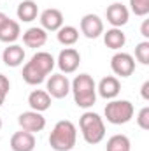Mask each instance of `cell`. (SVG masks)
Segmentation results:
<instances>
[{"mask_svg": "<svg viewBox=\"0 0 149 151\" xmlns=\"http://www.w3.org/2000/svg\"><path fill=\"white\" fill-rule=\"evenodd\" d=\"M70 91L74 95V102L81 109H90L97 102V84L90 74H79L70 83Z\"/></svg>", "mask_w": 149, "mask_h": 151, "instance_id": "obj_1", "label": "cell"}, {"mask_svg": "<svg viewBox=\"0 0 149 151\" xmlns=\"http://www.w3.org/2000/svg\"><path fill=\"white\" fill-rule=\"evenodd\" d=\"M77 142V128L70 119L58 121L49 134V146L54 151H70Z\"/></svg>", "mask_w": 149, "mask_h": 151, "instance_id": "obj_2", "label": "cell"}, {"mask_svg": "<svg viewBox=\"0 0 149 151\" xmlns=\"http://www.w3.org/2000/svg\"><path fill=\"white\" fill-rule=\"evenodd\" d=\"M79 128H81V134H82V139L88 142V144H98L104 141L105 137V123H104V118H100V114L91 113V111H86L79 118Z\"/></svg>", "mask_w": 149, "mask_h": 151, "instance_id": "obj_3", "label": "cell"}, {"mask_svg": "<svg viewBox=\"0 0 149 151\" xmlns=\"http://www.w3.org/2000/svg\"><path fill=\"white\" fill-rule=\"evenodd\" d=\"M105 118L107 121L112 125H125L128 123L133 113H135V107L130 100H117V99H112L111 102L105 106Z\"/></svg>", "mask_w": 149, "mask_h": 151, "instance_id": "obj_4", "label": "cell"}, {"mask_svg": "<svg viewBox=\"0 0 149 151\" xmlns=\"http://www.w3.org/2000/svg\"><path fill=\"white\" fill-rule=\"evenodd\" d=\"M111 69L112 72L119 77H130L135 72V58L130 53L117 51L111 58Z\"/></svg>", "mask_w": 149, "mask_h": 151, "instance_id": "obj_5", "label": "cell"}, {"mask_svg": "<svg viewBox=\"0 0 149 151\" xmlns=\"http://www.w3.org/2000/svg\"><path fill=\"white\" fill-rule=\"evenodd\" d=\"M46 91L51 99H65L70 93V81L65 74H51L46 81Z\"/></svg>", "mask_w": 149, "mask_h": 151, "instance_id": "obj_6", "label": "cell"}, {"mask_svg": "<svg viewBox=\"0 0 149 151\" xmlns=\"http://www.w3.org/2000/svg\"><path fill=\"white\" fill-rule=\"evenodd\" d=\"M79 63H81V55L79 51L74 47H65L60 51L58 58H56V65L60 69L62 74H72L79 69Z\"/></svg>", "mask_w": 149, "mask_h": 151, "instance_id": "obj_7", "label": "cell"}, {"mask_svg": "<svg viewBox=\"0 0 149 151\" xmlns=\"http://www.w3.org/2000/svg\"><path fill=\"white\" fill-rule=\"evenodd\" d=\"M81 34L86 39H98L104 34V21L98 14H84L81 18Z\"/></svg>", "mask_w": 149, "mask_h": 151, "instance_id": "obj_8", "label": "cell"}, {"mask_svg": "<svg viewBox=\"0 0 149 151\" xmlns=\"http://www.w3.org/2000/svg\"><path fill=\"white\" fill-rule=\"evenodd\" d=\"M18 123L21 127V130H27L30 134H35V132H42L46 128V118L42 116V113L37 111H25L18 116Z\"/></svg>", "mask_w": 149, "mask_h": 151, "instance_id": "obj_9", "label": "cell"}, {"mask_svg": "<svg viewBox=\"0 0 149 151\" xmlns=\"http://www.w3.org/2000/svg\"><path fill=\"white\" fill-rule=\"evenodd\" d=\"M105 18L107 21L112 25V28H121L128 23L130 19V11L126 5H123L121 2H114L107 7L105 11Z\"/></svg>", "mask_w": 149, "mask_h": 151, "instance_id": "obj_10", "label": "cell"}, {"mask_svg": "<svg viewBox=\"0 0 149 151\" xmlns=\"http://www.w3.org/2000/svg\"><path fill=\"white\" fill-rule=\"evenodd\" d=\"M63 27V12L60 9L49 7L40 12V28L46 32H58Z\"/></svg>", "mask_w": 149, "mask_h": 151, "instance_id": "obj_11", "label": "cell"}, {"mask_svg": "<svg viewBox=\"0 0 149 151\" xmlns=\"http://www.w3.org/2000/svg\"><path fill=\"white\" fill-rule=\"evenodd\" d=\"M119 91H121V83H119V79L116 76H105V77H102L100 83H98V86H97V93L102 99H105V100L116 99L119 95Z\"/></svg>", "mask_w": 149, "mask_h": 151, "instance_id": "obj_12", "label": "cell"}, {"mask_svg": "<svg viewBox=\"0 0 149 151\" xmlns=\"http://www.w3.org/2000/svg\"><path fill=\"white\" fill-rule=\"evenodd\" d=\"M11 150L12 151H34L35 150V135L27 132V130L14 132L12 137H11Z\"/></svg>", "mask_w": 149, "mask_h": 151, "instance_id": "obj_13", "label": "cell"}, {"mask_svg": "<svg viewBox=\"0 0 149 151\" xmlns=\"http://www.w3.org/2000/svg\"><path fill=\"white\" fill-rule=\"evenodd\" d=\"M2 62L7 67H12V69L19 67L25 62V49H23V46H19V44H9L2 51Z\"/></svg>", "mask_w": 149, "mask_h": 151, "instance_id": "obj_14", "label": "cell"}, {"mask_svg": "<svg viewBox=\"0 0 149 151\" xmlns=\"http://www.w3.org/2000/svg\"><path fill=\"white\" fill-rule=\"evenodd\" d=\"M28 106H30L32 111L44 113L51 107V95L46 90H34L28 95Z\"/></svg>", "mask_w": 149, "mask_h": 151, "instance_id": "obj_15", "label": "cell"}, {"mask_svg": "<svg viewBox=\"0 0 149 151\" xmlns=\"http://www.w3.org/2000/svg\"><path fill=\"white\" fill-rule=\"evenodd\" d=\"M23 42L27 47H32V49L42 47L47 42V32L40 27H32L23 34Z\"/></svg>", "mask_w": 149, "mask_h": 151, "instance_id": "obj_16", "label": "cell"}, {"mask_svg": "<svg viewBox=\"0 0 149 151\" xmlns=\"http://www.w3.org/2000/svg\"><path fill=\"white\" fill-rule=\"evenodd\" d=\"M30 62L37 67L42 74H46V76L51 74L53 69H54V65H56V60H54L53 55L47 53V51H37V53L30 58Z\"/></svg>", "mask_w": 149, "mask_h": 151, "instance_id": "obj_17", "label": "cell"}, {"mask_svg": "<svg viewBox=\"0 0 149 151\" xmlns=\"http://www.w3.org/2000/svg\"><path fill=\"white\" fill-rule=\"evenodd\" d=\"M21 34V28H19V23L14 21V19H7L2 27H0V42H5V44H14Z\"/></svg>", "mask_w": 149, "mask_h": 151, "instance_id": "obj_18", "label": "cell"}, {"mask_svg": "<svg viewBox=\"0 0 149 151\" xmlns=\"http://www.w3.org/2000/svg\"><path fill=\"white\" fill-rule=\"evenodd\" d=\"M16 14H18V19L23 21V23H30V21L37 19V16H39L37 2H34V0H23V2L18 5Z\"/></svg>", "mask_w": 149, "mask_h": 151, "instance_id": "obj_19", "label": "cell"}, {"mask_svg": "<svg viewBox=\"0 0 149 151\" xmlns=\"http://www.w3.org/2000/svg\"><path fill=\"white\" fill-rule=\"evenodd\" d=\"M102 35H104L105 46H107L109 49H114V51L125 47V44H126V35H125V32H123L121 28H109V30L104 32Z\"/></svg>", "mask_w": 149, "mask_h": 151, "instance_id": "obj_20", "label": "cell"}, {"mask_svg": "<svg viewBox=\"0 0 149 151\" xmlns=\"http://www.w3.org/2000/svg\"><path fill=\"white\" fill-rule=\"evenodd\" d=\"M21 76H23V81H25L27 84H30V86H37V84H40V83H44L46 77H47L46 74H42L32 62H27V63H25L23 74Z\"/></svg>", "mask_w": 149, "mask_h": 151, "instance_id": "obj_21", "label": "cell"}, {"mask_svg": "<svg viewBox=\"0 0 149 151\" xmlns=\"http://www.w3.org/2000/svg\"><path fill=\"white\" fill-rule=\"evenodd\" d=\"M56 37H58V42L63 44V46H74L79 40V30L72 25H63L56 32Z\"/></svg>", "mask_w": 149, "mask_h": 151, "instance_id": "obj_22", "label": "cell"}, {"mask_svg": "<svg viewBox=\"0 0 149 151\" xmlns=\"http://www.w3.org/2000/svg\"><path fill=\"white\" fill-rule=\"evenodd\" d=\"M105 151H132L130 139L126 135H123V134H116V135L109 137Z\"/></svg>", "mask_w": 149, "mask_h": 151, "instance_id": "obj_23", "label": "cell"}, {"mask_svg": "<svg viewBox=\"0 0 149 151\" xmlns=\"http://www.w3.org/2000/svg\"><path fill=\"white\" fill-rule=\"evenodd\" d=\"M135 58L142 65H149V40H142L135 46Z\"/></svg>", "mask_w": 149, "mask_h": 151, "instance_id": "obj_24", "label": "cell"}, {"mask_svg": "<svg viewBox=\"0 0 149 151\" xmlns=\"http://www.w3.org/2000/svg\"><path fill=\"white\" fill-rule=\"evenodd\" d=\"M130 11L135 16H148L149 14V0H130Z\"/></svg>", "mask_w": 149, "mask_h": 151, "instance_id": "obj_25", "label": "cell"}, {"mask_svg": "<svg viewBox=\"0 0 149 151\" xmlns=\"http://www.w3.org/2000/svg\"><path fill=\"white\" fill-rule=\"evenodd\" d=\"M135 119H137V125H139L142 130H149V107L148 106L139 111V114H137Z\"/></svg>", "mask_w": 149, "mask_h": 151, "instance_id": "obj_26", "label": "cell"}, {"mask_svg": "<svg viewBox=\"0 0 149 151\" xmlns=\"http://www.w3.org/2000/svg\"><path fill=\"white\" fill-rule=\"evenodd\" d=\"M9 90H11L9 79H7L4 74H0V93H2L4 97H7V95H9Z\"/></svg>", "mask_w": 149, "mask_h": 151, "instance_id": "obj_27", "label": "cell"}, {"mask_svg": "<svg viewBox=\"0 0 149 151\" xmlns=\"http://www.w3.org/2000/svg\"><path fill=\"white\" fill-rule=\"evenodd\" d=\"M140 34H142V37L148 40L149 39V19H144L142 21V27H140Z\"/></svg>", "mask_w": 149, "mask_h": 151, "instance_id": "obj_28", "label": "cell"}, {"mask_svg": "<svg viewBox=\"0 0 149 151\" xmlns=\"http://www.w3.org/2000/svg\"><path fill=\"white\" fill-rule=\"evenodd\" d=\"M140 95H142L144 100H149V81H146V83L142 84V88H140Z\"/></svg>", "mask_w": 149, "mask_h": 151, "instance_id": "obj_29", "label": "cell"}, {"mask_svg": "<svg viewBox=\"0 0 149 151\" xmlns=\"http://www.w3.org/2000/svg\"><path fill=\"white\" fill-rule=\"evenodd\" d=\"M7 19H9V16H7L5 12H2V11H0V27H2V25L7 21Z\"/></svg>", "mask_w": 149, "mask_h": 151, "instance_id": "obj_30", "label": "cell"}, {"mask_svg": "<svg viewBox=\"0 0 149 151\" xmlns=\"http://www.w3.org/2000/svg\"><path fill=\"white\" fill-rule=\"evenodd\" d=\"M4 102H5V97H4V95H2V93H0V107H2V106H4Z\"/></svg>", "mask_w": 149, "mask_h": 151, "instance_id": "obj_31", "label": "cell"}, {"mask_svg": "<svg viewBox=\"0 0 149 151\" xmlns=\"http://www.w3.org/2000/svg\"><path fill=\"white\" fill-rule=\"evenodd\" d=\"M2 125H4V123H2V118H0V130H2Z\"/></svg>", "mask_w": 149, "mask_h": 151, "instance_id": "obj_32", "label": "cell"}]
</instances>
